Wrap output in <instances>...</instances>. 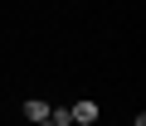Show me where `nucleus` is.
<instances>
[{
  "label": "nucleus",
  "instance_id": "2",
  "mask_svg": "<svg viewBox=\"0 0 146 126\" xmlns=\"http://www.w3.org/2000/svg\"><path fill=\"white\" fill-rule=\"evenodd\" d=\"M25 116H29V121H44V116H49V102L29 97V102H25Z\"/></svg>",
  "mask_w": 146,
  "mask_h": 126
},
{
  "label": "nucleus",
  "instance_id": "3",
  "mask_svg": "<svg viewBox=\"0 0 146 126\" xmlns=\"http://www.w3.org/2000/svg\"><path fill=\"white\" fill-rule=\"evenodd\" d=\"M49 121H54V126H73V116H68V107H49Z\"/></svg>",
  "mask_w": 146,
  "mask_h": 126
},
{
  "label": "nucleus",
  "instance_id": "4",
  "mask_svg": "<svg viewBox=\"0 0 146 126\" xmlns=\"http://www.w3.org/2000/svg\"><path fill=\"white\" fill-rule=\"evenodd\" d=\"M34 126H54V121H49V116H44V121H34Z\"/></svg>",
  "mask_w": 146,
  "mask_h": 126
},
{
  "label": "nucleus",
  "instance_id": "1",
  "mask_svg": "<svg viewBox=\"0 0 146 126\" xmlns=\"http://www.w3.org/2000/svg\"><path fill=\"white\" fill-rule=\"evenodd\" d=\"M68 116H73V126H93L98 121V102H73Z\"/></svg>",
  "mask_w": 146,
  "mask_h": 126
}]
</instances>
